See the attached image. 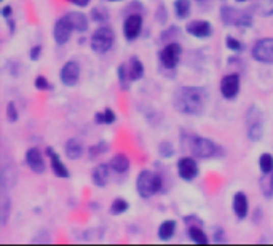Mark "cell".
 <instances>
[{"label":"cell","instance_id":"4316f807","mask_svg":"<svg viewBox=\"0 0 273 246\" xmlns=\"http://www.w3.org/2000/svg\"><path fill=\"white\" fill-rule=\"evenodd\" d=\"M174 11L177 18H187L188 13H190V2L188 0H176L174 2Z\"/></svg>","mask_w":273,"mask_h":246},{"label":"cell","instance_id":"ab89813d","mask_svg":"<svg viewBox=\"0 0 273 246\" xmlns=\"http://www.w3.org/2000/svg\"><path fill=\"white\" fill-rule=\"evenodd\" d=\"M69 2L74 5H78V7H87L90 4V0H69Z\"/></svg>","mask_w":273,"mask_h":246},{"label":"cell","instance_id":"83f0119b","mask_svg":"<svg viewBox=\"0 0 273 246\" xmlns=\"http://www.w3.org/2000/svg\"><path fill=\"white\" fill-rule=\"evenodd\" d=\"M188 237H190L195 243H200V244L208 243L206 233L201 230L200 227H190V229H188Z\"/></svg>","mask_w":273,"mask_h":246},{"label":"cell","instance_id":"3957f363","mask_svg":"<svg viewBox=\"0 0 273 246\" xmlns=\"http://www.w3.org/2000/svg\"><path fill=\"white\" fill-rule=\"evenodd\" d=\"M221 19L227 26H238V28H249L253 24V16L248 11L238 10L235 7H222L221 8Z\"/></svg>","mask_w":273,"mask_h":246},{"label":"cell","instance_id":"7402d4cb","mask_svg":"<svg viewBox=\"0 0 273 246\" xmlns=\"http://www.w3.org/2000/svg\"><path fill=\"white\" fill-rule=\"evenodd\" d=\"M66 18L70 21V24H72V28L75 31L85 32L88 29V19H87V16L83 15V13H69Z\"/></svg>","mask_w":273,"mask_h":246},{"label":"cell","instance_id":"60d3db41","mask_svg":"<svg viewBox=\"0 0 273 246\" xmlns=\"http://www.w3.org/2000/svg\"><path fill=\"white\" fill-rule=\"evenodd\" d=\"M2 15H4L7 19L10 18V15H11V7H10V5H7V7H4V8H2Z\"/></svg>","mask_w":273,"mask_h":246},{"label":"cell","instance_id":"9a60e30c","mask_svg":"<svg viewBox=\"0 0 273 246\" xmlns=\"http://www.w3.org/2000/svg\"><path fill=\"white\" fill-rule=\"evenodd\" d=\"M185 29L188 34L194 35V37H198V39L209 37L212 32V26L208 21H192V22H188Z\"/></svg>","mask_w":273,"mask_h":246},{"label":"cell","instance_id":"7bdbcfd3","mask_svg":"<svg viewBox=\"0 0 273 246\" xmlns=\"http://www.w3.org/2000/svg\"><path fill=\"white\" fill-rule=\"evenodd\" d=\"M236 2H246V0H236Z\"/></svg>","mask_w":273,"mask_h":246},{"label":"cell","instance_id":"f6af8a7d","mask_svg":"<svg viewBox=\"0 0 273 246\" xmlns=\"http://www.w3.org/2000/svg\"><path fill=\"white\" fill-rule=\"evenodd\" d=\"M198 2H205V0H198Z\"/></svg>","mask_w":273,"mask_h":246},{"label":"cell","instance_id":"4dcf8cb0","mask_svg":"<svg viewBox=\"0 0 273 246\" xmlns=\"http://www.w3.org/2000/svg\"><path fill=\"white\" fill-rule=\"evenodd\" d=\"M126 209H128V203L123 200V198H117V200H114L112 205H111V213L115 214V216L125 213Z\"/></svg>","mask_w":273,"mask_h":246},{"label":"cell","instance_id":"2e32d148","mask_svg":"<svg viewBox=\"0 0 273 246\" xmlns=\"http://www.w3.org/2000/svg\"><path fill=\"white\" fill-rule=\"evenodd\" d=\"M46 154H48L50 161H51V170H53V173L58 176V178H69V170L66 168V165L61 161L59 155L54 152V149L48 147V149H46Z\"/></svg>","mask_w":273,"mask_h":246},{"label":"cell","instance_id":"603a6c76","mask_svg":"<svg viewBox=\"0 0 273 246\" xmlns=\"http://www.w3.org/2000/svg\"><path fill=\"white\" fill-rule=\"evenodd\" d=\"M109 167H111L114 171H117V173H125V171L129 168V160H128L126 155L118 154V155H115V157L111 160Z\"/></svg>","mask_w":273,"mask_h":246},{"label":"cell","instance_id":"52a82bcc","mask_svg":"<svg viewBox=\"0 0 273 246\" xmlns=\"http://www.w3.org/2000/svg\"><path fill=\"white\" fill-rule=\"evenodd\" d=\"M253 58L260 63L273 64V39L259 40L253 48Z\"/></svg>","mask_w":273,"mask_h":246},{"label":"cell","instance_id":"ac0fdd59","mask_svg":"<svg viewBox=\"0 0 273 246\" xmlns=\"http://www.w3.org/2000/svg\"><path fill=\"white\" fill-rule=\"evenodd\" d=\"M126 72H128V77L129 80H139L144 75V64H142L138 58H131L126 66Z\"/></svg>","mask_w":273,"mask_h":246},{"label":"cell","instance_id":"d6a6232c","mask_svg":"<svg viewBox=\"0 0 273 246\" xmlns=\"http://www.w3.org/2000/svg\"><path fill=\"white\" fill-rule=\"evenodd\" d=\"M7 119L8 122H16L18 120V109L15 102H8L7 105Z\"/></svg>","mask_w":273,"mask_h":246},{"label":"cell","instance_id":"e0dca14e","mask_svg":"<svg viewBox=\"0 0 273 246\" xmlns=\"http://www.w3.org/2000/svg\"><path fill=\"white\" fill-rule=\"evenodd\" d=\"M233 211L238 219H244L248 216V211H249V203H248V198L243 192H236L233 197Z\"/></svg>","mask_w":273,"mask_h":246},{"label":"cell","instance_id":"cb8c5ba5","mask_svg":"<svg viewBox=\"0 0 273 246\" xmlns=\"http://www.w3.org/2000/svg\"><path fill=\"white\" fill-rule=\"evenodd\" d=\"M16 181V171L15 167H4L2 168V187L8 189V187L15 185Z\"/></svg>","mask_w":273,"mask_h":246},{"label":"cell","instance_id":"5b68a950","mask_svg":"<svg viewBox=\"0 0 273 246\" xmlns=\"http://www.w3.org/2000/svg\"><path fill=\"white\" fill-rule=\"evenodd\" d=\"M190 150H192V155H195V157L212 158L219 154V146L216 143H212V141L208 138L194 136L190 141Z\"/></svg>","mask_w":273,"mask_h":246},{"label":"cell","instance_id":"277c9868","mask_svg":"<svg viewBox=\"0 0 273 246\" xmlns=\"http://www.w3.org/2000/svg\"><path fill=\"white\" fill-rule=\"evenodd\" d=\"M114 40H115V35H114V31L107 26H102L99 29H96V32H94L91 35V48L93 51H96L99 54H104L107 53L112 45H114Z\"/></svg>","mask_w":273,"mask_h":246},{"label":"cell","instance_id":"836d02e7","mask_svg":"<svg viewBox=\"0 0 273 246\" xmlns=\"http://www.w3.org/2000/svg\"><path fill=\"white\" fill-rule=\"evenodd\" d=\"M173 154H174V149H173V146H171L170 143L160 144V155H161V157L170 158V157H173Z\"/></svg>","mask_w":273,"mask_h":246},{"label":"cell","instance_id":"7a4b0ae2","mask_svg":"<svg viewBox=\"0 0 273 246\" xmlns=\"http://www.w3.org/2000/svg\"><path fill=\"white\" fill-rule=\"evenodd\" d=\"M136 189H138V194L142 198H149L152 195H155L161 189V178L158 174L152 173L149 170L141 171L138 174Z\"/></svg>","mask_w":273,"mask_h":246},{"label":"cell","instance_id":"d4e9b609","mask_svg":"<svg viewBox=\"0 0 273 246\" xmlns=\"http://www.w3.org/2000/svg\"><path fill=\"white\" fill-rule=\"evenodd\" d=\"M10 216V198L7 195V189L2 187V200H0V219H2V226L7 224Z\"/></svg>","mask_w":273,"mask_h":246},{"label":"cell","instance_id":"5bb4252c","mask_svg":"<svg viewBox=\"0 0 273 246\" xmlns=\"http://www.w3.org/2000/svg\"><path fill=\"white\" fill-rule=\"evenodd\" d=\"M26 163L34 173L42 174L45 171V160L42 157V152L37 147H32L26 152Z\"/></svg>","mask_w":273,"mask_h":246},{"label":"cell","instance_id":"e575fe53","mask_svg":"<svg viewBox=\"0 0 273 246\" xmlns=\"http://www.w3.org/2000/svg\"><path fill=\"white\" fill-rule=\"evenodd\" d=\"M118 77H120V84H122V87L126 90V88H128L126 80L129 78V77H128V72H126V64H122L120 67H118Z\"/></svg>","mask_w":273,"mask_h":246},{"label":"cell","instance_id":"8fae6325","mask_svg":"<svg viewBox=\"0 0 273 246\" xmlns=\"http://www.w3.org/2000/svg\"><path fill=\"white\" fill-rule=\"evenodd\" d=\"M72 24H70V21L64 16L61 19H58L56 21V24H54V29H53V37L56 40L58 45H64L69 42L70 39V35H72Z\"/></svg>","mask_w":273,"mask_h":246},{"label":"cell","instance_id":"8992f818","mask_svg":"<svg viewBox=\"0 0 273 246\" xmlns=\"http://www.w3.org/2000/svg\"><path fill=\"white\" fill-rule=\"evenodd\" d=\"M262 114L260 111L253 105L251 109L248 111L246 114V120H244V125H246V133H248V138L251 141H259L262 138V133H264V126H262Z\"/></svg>","mask_w":273,"mask_h":246},{"label":"cell","instance_id":"d6986e66","mask_svg":"<svg viewBox=\"0 0 273 246\" xmlns=\"http://www.w3.org/2000/svg\"><path fill=\"white\" fill-rule=\"evenodd\" d=\"M91 178H93V182L96 184L98 187H104L105 184H107L109 181V170H107V165H98L96 168L93 170V174H91Z\"/></svg>","mask_w":273,"mask_h":246},{"label":"cell","instance_id":"44dd1931","mask_svg":"<svg viewBox=\"0 0 273 246\" xmlns=\"http://www.w3.org/2000/svg\"><path fill=\"white\" fill-rule=\"evenodd\" d=\"M64 152L66 155L70 158V160H75V158H80L81 154H83V146L80 141L77 139H69L66 143V147H64Z\"/></svg>","mask_w":273,"mask_h":246},{"label":"cell","instance_id":"4fadbf2b","mask_svg":"<svg viewBox=\"0 0 273 246\" xmlns=\"http://www.w3.org/2000/svg\"><path fill=\"white\" fill-rule=\"evenodd\" d=\"M177 173H179V176L182 179L185 181H192L197 178L198 174V165L197 161L192 158V157H184L179 160V163H177Z\"/></svg>","mask_w":273,"mask_h":246},{"label":"cell","instance_id":"30bf717a","mask_svg":"<svg viewBox=\"0 0 273 246\" xmlns=\"http://www.w3.org/2000/svg\"><path fill=\"white\" fill-rule=\"evenodd\" d=\"M142 22H144V19H142V16L139 13H133L125 19L123 34H125L126 40L138 39V35L141 34V29H142Z\"/></svg>","mask_w":273,"mask_h":246},{"label":"cell","instance_id":"7c38bea8","mask_svg":"<svg viewBox=\"0 0 273 246\" xmlns=\"http://www.w3.org/2000/svg\"><path fill=\"white\" fill-rule=\"evenodd\" d=\"M59 77H61V81H63L66 87H74V85H77L78 77H80V66H78V63H75V61H67V63L63 66Z\"/></svg>","mask_w":273,"mask_h":246},{"label":"cell","instance_id":"6da1fadb","mask_svg":"<svg viewBox=\"0 0 273 246\" xmlns=\"http://www.w3.org/2000/svg\"><path fill=\"white\" fill-rule=\"evenodd\" d=\"M208 91L201 87H181L174 93V107L187 115H201L208 105Z\"/></svg>","mask_w":273,"mask_h":246},{"label":"cell","instance_id":"8d00e7d4","mask_svg":"<svg viewBox=\"0 0 273 246\" xmlns=\"http://www.w3.org/2000/svg\"><path fill=\"white\" fill-rule=\"evenodd\" d=\"M225 42H227V46H229L230 50H233V51H240L243 48V45L236 39H233V37H227V39H225Z\"/></svg>","mask_w":273,"mask_h":246},{"label":"cell","instance_id":"f35d334b","mask_svg":"<svg viewBox=\"0 0 273 246\" xmlns=\"http://www.w3.org/2000/svg\"><path fill=\"white\" fill-rule=\"evenodd\" d=\"M40 53H42V46L40 45H35L34 48L31 50V60L32 61H37L40 58Z\"/></svg>","mask_w":273,"mask_h":246},{"label":"cell","instance_id":"ee69618b","mask_svg":"<svg viewBox=\"0 0 273 246\" xmlns=\"http://www.w3.org/2000/svg\"><path fill=\"white\" fill-rule=\"evenodd\" d=\"M111 2H118V0H111Z\"/></svg>","mask_w":273,"mask_h":246},{"label":"cell","instance_id":"9c48e42d","mask_svg":"<svg viewBox=\"0 0 273 246\" xmlns=\"http://www.w3.org/2000/svg\"><path fill=\"white\" fill-rule=\"evenodd\" d=\"M240 91V75L229 74L221 80V93L225 99H233Z\"/></svg>","mask_w":273,"mask_h":246},{"label":"cell","instance_id":"74e56055","mask_svg":"<svg viewBox=\"0 0 273 246\" xmlns=\"http://www.w3.org/2000/svg\"><path fill=\"white\" fill-rule=\"evenodd\" d=\"M102 144V143H101ZM94 146V147H91L90 149V155H91V158H96V155L98 154H101V152H105V150H107V147H105V146Z\"/></svg>","mask_w":273,"mask_h":246},{"label":"cell","instance_id":"484cf974","mask_svg":"<svg viewBox=\"0 0 273 246\" xmlns=\"http://www.w3.org/2000/svg\"><path fill=\"white\" fill-rule=\"evenodd\" d=\"M176 230V222L174 221H165L163 224L158 227V237L161 240H170L174 235Z\"/></svg>","mask_w":273,"mask_h":246},{"label":"cell","instance_id":"f1b7e54d","mask_svg":"<svg viewBox=\"0 0 273 246\" xmlns=\"http://www.w3.org/2000/svg\"><path fill=\"white\" fill-rule=\"evenodd\" d=\"M259 167H260V170H262L264 174L271 173L273 171V155H270V154H262V155H260Z\"/></svg>","mask_w":273,"mask_h":246},{"label":"cell","instance_id":"ba28073f","mask_svg":"<svg viewBox=\"0 0 273 246\" xmlns=\"http://www.w3.org/2000/svg\"><path fill=\"white\" fill-rule=\"evenodd\" d=\"M181 53H182V48L179 43H174V42L168 43L160 51V61L166 69H174L181 58Z\"/></svg>","mask_w":273,"mask_h":246},{"label":"cell","instance_id":"d590c367","mask_svg":"<svg viewBox=\"0 0 273 246\" xmlns=\"http://www.w3.org/2000/svg\"><path fill=\"white\" fill-rule=\"evenodd\" d=\"M35 88H39V90H50V84H48V80H46L43 75H39L37 78H35Z\"/></svg>","mask_w":273,"mask_h":246},{"label":"cell","instance_id":"f546056e","mask_svg":"<svg viewBox=\"0 0 273 246\" xmlns=\"http://www.w3.org/2000/svg\"><path fill=\"white\" fill-rule=\"evenodd\" d=\"M117 120V115L114 114L112 109H105L104 112L96 114V122L98 123H114Z\"/></svg>","mask_w":273,"mask_h":246},{"label":"cell","instance_id":"ffe728a7","mask_svg":"<svg viewBox=\"0 0 273 246\" xmlns=\"http://www.w3.org/2000/svg\"><path fill=\"white\" fill-rule=\"evenodd\" d=\"M253 11L259 16H273V0H256Z\"/></svg>","mask_w":273,"mask_h":246},{"label":"cell","instance_id":"1f68e13d","mask_svg":"<svg viewBox=\"0 0 273 246\" xmlns=\"http://www.w3.org/2000/svg\"><path fill=\"white\" fill-rule=\"evenodd\" d=\"M91 16L94 21H107L109 19V13H107V10L102 8V7H98V8H94L91 11Z\"/></svg>","mask_w":273,"mask_h":246},{"label":"cell","instance_id":"b9f144b4","mask_svg":"<svg viewBox=\"0 0 273 246\" xmlns=\"http://www.w3.org/2000/svg\"><path fill=\"white\" fill-rule=\"evenodd\" d=\"M270 189L273 190V171H271V178H270Z\"/></svg>","mask_w":273,"mask_h":246}]
</instances>
